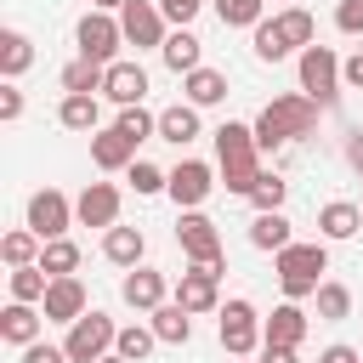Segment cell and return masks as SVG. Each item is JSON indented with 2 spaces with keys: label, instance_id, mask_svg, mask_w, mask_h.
Masks as SVG:
<instances>
[{
  "label": "cell",
  "instance_id": "obj_18",
  "mask_svg": "<svg viewBox=\"0 0 363 363\" xmlns=\"http://www.w3.org/2000/svg\"><path fill=\"white\" fill-rule=\"evenodd\" d=\"M301 340H306L301 301H284V306H272V318H261V346H295L301 352Z\"/></svg>",
  "mask_w": 363,
  "mask_h": 363
},
{
  "label": "cell",
  "instance_id": "obj_51",
  "mask_svg": "<svg viewBox=\"0 0 363 363\" xmlns=\"http://www.w3.org/2000/svg\"><path fill=\"white\" fill-rule=\"evenodd\" d=\"M233 363H261V357H233Z\"/></svg>",
  "mask_w": 363,
  "mask_h": 363
},
{
  "label": "cell",
  "instance_id": "obj_42",
  "mask_svg": "<svg viewBox=\"0 0 363 363\" xmlns=\"http://www.w3.org/2000/svg\"><path fill=\"white\" fill-rule=\"evenodd\" d=\"M23 119V91H17V79H6L0 85V125H17Z\"/></svg>",
  "mask_w": 363,
  "mask_h": 363
},
{
  "label": "cell",
  "instance_id": "obj_16",
  "mask_svg": "<svg viewBox=\"0 0 363 363\" xmlns=\"http://www.w3.org/2000/svg\"><path fill=\"white\" fill-rule=\"evenodd\" d=\"M40 312H45V323H79V318L91 312V295H85V284H79V278H51V289H45Z\"/></svg>",
  "mask_w": 363,
  "mask_h": 363
},
{
  "label": "cell",
  "instance_id": "obj_9",
  "mask_svg": "<svg viewBox=\"0 0 363 363\" xmlns=\"http://www.w3.org/2000/svg\"><path fill=\"white\" fill-rule=\"evenodd\" d=\"M74 45H79V57H91V62H119V45H125V28H119V17L113 11H85L79 23H74Z\"/></svg>",
  "mask_w": 363,
  "mask_h": 363
},
{
  "label": "cell",
  "instance_id": "obj_3",
  "mask_svg": "<svg viewBox=\"0 0 363 363\" xmlns=\"http://www.w3.org/2000/svg\"><path fill=\"white\" fill-rule=\"evenodd\" d=\"M272 272H278L284 301H312V295H318V284H323V272H329V244H323V238H318V244L295 238L289 250H278V255H272Z\"/></svg>",
  "mask_w": 363,
  "mask_h": 363
},
{
  "label": "cell",
  "instance_id": "obj_46",
  "mask_svg": "<svg viewBox=\"0 0 363 363\" xmlns=\"http://www.w3.org/2000/svg\"><path fill=\"white\" fill-rule=\"evenodd\" d=\"M318 363H363V352H357V346H346V340H335V346H323V352H318Z\"/></svg>",
  "mask_w": 363,
  "mask_h": 363
},
{
  "label": "cell",
  "instance_id": "obj_33",
  "mask_svg": "<svg viewBox=\"0 0 363 363\" xmlns=\"http://www.w3.org/2000/svg\"><path fill=\"white\" fill-rule=\"evenodd\" d=\"M221 28H261L267 23V0H210Z\"/></svg>",
  "mask_w": 363,
  "mask_h": 363
},
{
  "label": "cell",
  "instance_id": "obj_32",
  "mask_svg": "<svg viewBox=\"0 0 363 363\" xmlns=\"http://www.w3.org/2000/svg\"><path fill=\"white\" fill-rule=\"evenodd\" d=\"M312 306H318L323 323H340V318H352V289H346L340 278H323L318 295H312Z\"/></svg>",
  "mask_w": 363,
  "mask_h": 363
},
{
  "label": "cell",
  "instance_id": "obj_48",
  "mask_svg": "<svg viewBox=\"0 0 363 363\" xmlns=\"http://www.w3.org/2000/svg\"><path fill=\"white\" fill-rule=\"evenodd\" d=\"M261 363H301L295 346H261Z\"/></svg>",
  "mask_w": 363,
  "mask_h": 363
},
{
  "label": "cell",
  "instance_id": "obj_22",
  "mask_svg": "<svg viewBox=\"0 0 363 363\" xmlns=\"http://www.w3.org/2000/svg\"><path fill=\"white\" fill-rule=\"evenodd\" d=\"M199 136H204V125H199V108H193V102H170V108H159V142L187 147V142H199Z\"/></svg>",
  "mask_w": 363,
  "mask_h": 363
},
{
  "label": "cell",
  "instance_id": "obj_15",
  "mask_svg": "<svg viewBox=\"0 0 363 363\" xmlns=\"http://www.w3.org/2000/svg\"><path fill=\"white\" fill-rule=\"evenodd\" d=\"M102 96L119 102V108H142V96H147V68H142L136 57L108 62V74H102Z\"/></svg>",
  "mask_w": 363,
  "mask_h": 363
},
{
  "label": "cell",
  "instance_id": "obj_8",
  "mask_svg": "<svg viewBox=\"0 0 363 363\" xmlns=\"http://www.w3.org/2000/svg\"><path fill=\"white\" fill-rule=\"evenodd\" d=\"M221 272H227V261H210V267L187 261V272L176 278L170 301H176V306H187L193 318H204V312H221Z\"/></svg>",
  "mask_w": 363,
  "mask_h": 363
},
{
  "label": "cell",
  "instance_id": "obj_4",
  "mask_svg": "<svg viewBox=\"0 0 363 363\" xmlns=\"http://www.w3.org/2000/svg\"><path fill=\"white\" fill-rule=\"evenodd\" d=\"M295 79H301V91L329 113L335 102H340V91H346V79H340V57L329 51V45H306L301 57H295Z\"/></svg>",
  "mask_w": 363,
  "mask_h": 363
},
{
  "label": "cell",
  "instance_id": "obj_45",
  "mask_svg": "<svg viewBox=\"0 0 363 363\" xmlns=\"http://www.w3.org/2000/svg\"><path fill=\"white\" fill-rule=\"evenodd\" d=\"M340 153H346V164H352V170L363 176V125H352V130H346V142H340Z\"/></svg>",
  "mask_w": 363,
  "mask_h": 363
},
{
  "label": "cell",
  "instance_id": "obj_24",
  "mask_svg": "<svg viewBox=\"0 0 363 363\" xmlns=\"http://www.w3.org/2000/svg\"><path fill=\"white\" fill-rule=\"evenodd\" d=\"M182 102H193V108L227 102V74H221V68H193V74L182 79Z\"/></svg>",
  "mask_w": 363,
  "mask_h": 363
},
{
  "label": "cell",
  "instance_id": "obj_21",
  "mask_svg": "<svg viewBox=\"0 0 363 363\" xmlns=\"http://www.w3.org/2000/svg\"><path fill=\"white\" fill-rule=\"evenodd\" d=\"M159 57H164V68H170L176 79H187L193 68H204V40H199L193 28H170V40L159 45Z\"/></svg>",
  "mask_w": 363,
  "mask_h": 363
},
{
  "label": "cell",
  "instance_id": "obj_14",
  "mask_svg": "<svg viewBox=\"0 0 363 363\" xmlns=\"http://www.w3.org/2000/svg\"><path fill=\"white\" fill-rule=\"evenodd\" d=\"M119 295H125V306H136V312H159V306L170 301V278L142 261V267H130V272L119 278Z\"/></svg>",
  "mask_w": 363,
  "mask_h": 363
},
{
  "label": "cell",
  "instance_id": "obj_34",
  "mask_svg": "<svg viewBox=\"0 0 363 363\" xmlns=\"http://www.w3.org/2000/svg\"><path fill=\"white\" fill-rule=\"evenodd\" d=\"M153 346H159L153 323H119V340H113V352H119L125 363H142V357H147Z\"/></svg>",
  "mask_w": 363,
  "mask_h": 363
},
{
  "label": "cell",
  "instance_id": "obj_40",
  "mask_svg": "<svg viewBox=\"0 0 363 363\" xmlns=\"http://www.w3.org/2000/svg\"><path fill=\"white\" fill-rule=\"evenodd\" d=\"M284 199H289V182H284V176H272V170H267V176L255 182V193H250L255 216H267V210H284Z\"/></svg>",
  "mask_w": 363,
  "mask_h": 363
},
{
  "label": "cell",
  "instance_id": "obj_26",
  "mask_svg": "<svg viewBox=\"0 0 363 363\" xmlns=\"http://www.w3.org/2000/svg\"><path fill=\"white\" fill-rule=\"evenodd\" d=\"M250 244H255L261 255H278V250H289V244H295V233H289V216H284V210H267V216H255V221H250Z\"/></svg>",
  "mask_w": 363,
  "mask_h": 363
},
{
  "label": "cell",
  "instance_id": "obj_7",
  "mask_svg": "<svg viewBox=\"0 0 363 363\" xmlns=\"http://www.w3.org/2000/svg\"><path fill=\"white\" fill-rule=\"evenodd\" d=\"M23 227L40 233L45 244H51V238H68V227H74V199H68L62 187H34L28 204H23Z\"/></svg>",
  "mask_w": 363,
  "mask_h": 363
},
{
  "label": "cell",
  "instance_id": "obj_12",
  "mask_svg": "<svg viewBox=\"0 0 363 363\" xmlns=\"http://www.w3.org/2000/svg\"><path fill=\"white\" fill-rule=\"evenodd\" d=\"M221 182H216V170L204 164V159H182L176 170H170V199H176V210H204V199L216 193Z\"/></svg>",
  "mask_w": 363,
  "mask_h": 363
},
{
  "label": "cell",
  "instance_id": "obj_20",
  "mask_svg": "<svg viewBox=\"0 0 363 363\" xmlns=\"http://www.w3.org/2000/svg\"><path fill=\"white\" fill-rule=\"evenodd\" d=\"M357 227H363V204H352V199H329L318 210V238L323 244H346V238H357Z\"/></svg>",
  "mask_w": 363,
  "mask_h": 363
},
{
  "label": "cell",
  "instance_id": "obj_19",
  "mask_svg": "<svg viewBox=\"0 0 363 363\" xmlns=\"http://www.w3.org/2000/svg\"><path fill=\"white\" fill-rule=\"evenodd\" d=\"M91 164H96V170H130V164H136V142H130L119 125H102V130L91 136Z\"/></svg>",
  "mask_w": 363,
  "mask_h": 363
},
{
  "label": "cell",
  "instance_id": "obj_5",
  "mask_svg": "<svg viewBox=\"0 0 363 363\" xmlns=\"http://www.w3.org/2000/svg\"><path fill=\"white\" fill-rule=\"evenodd\" d=\"M216 335H221V352L227 357H255L261 352V312H255V301L233 295L216 312Z\"/></svg>",
  "mask_w": 363,
  "mask_h": 363
},
{
  "label": "cell",
  "instance_id": "obj_35",
  "mask_svg": "<svg viewBox=\"0 0 363 363\" xmlns=\"http://www.w3.org/2000/svg\"><path fill=\"white\" fill-rule=\"evenodd\" d=\"M40 267H45L51 278H74V272H79V244H74V238H51V244L40 250Z\"/></svg>",
  "mask_w": 363,
  "mask_h": 363
},
{
  "label": "cell",
  "instance_id": "obj_43",
  "mask_svg": "<svg viewBox=\"0 0 363 363\" xmlns=\"http://www.w3.org/2000/svg\"><path fill=\"white\" fill-rule=\"evenodd\" d=\"M335 28L340 34H363V0H340L335 6Z\"/></svg>",
  "mask_w": 363,
  "mask_h": 363
},
{
  "label": "cell",
  "instance_id": "obj_17",
  "mask_svg": "<svg viewBox=\"0 0 363 363\" xmlns=\"http://www.w3.org/2000/svg\"><path fill=\"white\" fill-rule=\"evenodd\" d=\"M40 335H45V312L28 306V301H6V312H0V340L23 352V346H34Z\"/></svg>",
  "mask_w": 363,
  "mask_h": 363
},
{
  "label": "cell",
  "instance_id": "obj_28",
  "mask_svg": "<svg viewBox=\"0 0 363 363\" xmlns=\"http://www.w3.org/2000/svg\"><path fill=\"white\" fill-rule=\"evenodd\" d=\"M34 68V40L23 28H0V74L6 79H23Z\"/></svg>",
  "mask_w": 363,
  "mask_h": 363
},
{
  "label": "cell",
  "instance_id": "obj_23",
  "mask_svg": "<svg viewBox=\"0 0 363 363\" xmlns=\"http://www.w3.org/2000/svg\"><path fill=\"white\" fill-rule=\"evenodd\" d=\"M142 255H147V238H142V227H108L102 233V261L108 267H142Z\"/></svg>",
  "mask_w": 363,
  "mask_h": 363
},
{
  "label": "cell",
  "instance_id": "obj_38",
  "mask_svg": "<svg viewBox=\"0 0 363 363\" xmlns=\"http://www.w3.org/2000/svg\"><path fill=\"white\" fill-rule=\"evenodd\" d=\"M125 182L136 187V199H153V193H164V187H170V170H159L153 159H136V164L125 170Z\"/></svg>",
  "mask_w": 363,
  "mask_h": 363
},
{
  "label": "cell",
  "instance_id": "obj_30",
  "mask_svg": "<svg viewBox=\"0 0 363 363\" xmlns=\"http://www.w3.org/2000/svg\"><path fill=\"white\" fill-rule=\"evenodd\" d=\"M40 250H45V238L40 233H28V227H11L6 238H0V261L17 272V267H40Z\"/></svg>",
  "mask_w": 363,
  "mask_h": 363
},
{
  "label": "cell",
  "instance_id": "obj_39",
  "mask_svg": "<svg viewBox=\"0 0 363 363\" xmlns=\"http://www.w3.org/2000/svg\"><path fill=\"white\" fill-rule=\"evenodd\" d=\"M113 125H119V130H125L136 147L159 136V113H147V108H119V119H113Z\"/></svg>",
  "mask_w": 363,
  "mask_h": 363
},
{
  "label": "cell",
  "instance_id": "obj_13",
  "mask_svg": "<svg viewBox=\"0 0 363 363\" xmlns=\"http://www.w3.org/2000/svg\"><path fill=\"white\" fill-rule=\"evenodd\" d=\"M119 204H125V199H119V187H113V182H85V187H79V199H74V221H79V227H102V233H108V227H119Z\"/></svg>",
  "mask_w": 363,
  "mask_h": 363
},
{
  "label": "cell",
  "instance_id": "obj_10",
  "mask_svg": "<svg viewBox=\"0 0 363 363\" xmlns=\"http://www.w3.org/2000/svg\"><path fill=\"white\" fill-rule=\"evenodd\" d=\"M176 244H182V255L199 261V267L221 261V233H216V221H210L204 210H176Z\"/></svg>",
  "mask_w": 363,
  "mask_h": 363
},
{
  "label": "cell",
  "instance_id": "obj_29",
  "mask_svg": "<svg viewBox=\"0 0 363 363\" xmlns=\"http://www.w3.org/2000/svg\"><path fill=\"white\" fill-rule=\"evenodd\" d=\"M272 23H278V34L289 40V51H295V57H301L306 45H318V23H312V11H306V6H284Z\"/></svg>",
  "mask_w": 363,
  "mask_h": 363
},
{
  "label": "cell",
  "instance_id": "obj_36",
  "mask_svg": "<svg viewBox=\"0 0 363 363\" xmlns=\"http://www.w3.org/2000/svg\"><path fill=\"white\" fill-rule=\"evenodd\" d=\"M45 289H51V272H45V267H17V272H11V301L40 306V301H45Z\"/></svg>",
  "mask_w": 363,
  "mask_h": 363
},
{
  "label": "cell",
  "instance_id": "obj_41",
  "mask_svg": "<svg viewBox=\"0 0 363 363\" xmlns=\"http://www.w3.org/2000/svg\"><path fill=\"white\" fill-rule=\"evenodd\" d=\"M159 11H164V23H170V28H187V23L204 11V0H159Z\"/></svg>",
  "mask_w": 363,
  "mask_h": 363
},
{
  "label": "cell",
  "instance_id": "obj_11",
  "mask_svg": "<svg viewBox=\"0 0 363 363\" xmlns=\"http://www.w3.org/2000/svg\"><path fill=\"white\" fill-rule=\"evenodd\" d=\"M119 28H125V45H136V51H159L170 40V23H164L159 0H130L119 11Z\"/></svg>",
  "mask_w": 363,
  "mask_h": 363
},
{
  "label": "cell",
  "instance_id": "obj_44",
  "mask_svg": "<svg viewBox=\"0 0 363 363\" xmlns=\"http://www.w3.org/2000/svg\"><path fill=\"white\" fill-rule=\"evenodd\" d=\"M23 363H68V352L51 340H34V346H23Z\"/></svg>",
  "mask_w": 363,
  "mask_h": 363
},
{
  "label": "cell",
  "instance_id": "obj_6",
  "mask_svg": "<svg viewBox=\"0 0 363 363\" xmlns=\"http://www.w3.org/2000/svg\"><path fill=\"white\" fill-rule=\"evenodd\" d=\"M113 340H119V323H113L102 306H91L79 323H68L62 352H68V363H102V357L113 352Z\"/></svg>",
  "mask_w": 363,
  "mask_h": 363
},
{
  "label": "cell",
  "instance_id": "obj_27",
  "mask_svg": "<svg viewBox=\"0 0 363 363\" xmlns=\"http://www.w3.org/2000/svg\"><path fill=\"white\" fill-rule=\"evenodd\" d=\"M147 323H153L159 346H187V340H193V312L176 306V301H164L159 312H147Z\"/></svg>",
  "mask_w": 363,
  "mask_h": 363
},
{
  "label": "cell",
  "instance_id": "obj_47",
  "mask_svg": "<svg viewBox=\"0 0 363 363\" xmlns=\"http://www.w3.org/2000/svg\"><path fill=\"white\" fill-rule=\"evenodd\" d=\"M340 79H346V91H363V51H352L340 62Z\"/></svg>",
  "mask_w": 363,
  "mask_h": 363
},
{
  "label": "cell",
  "instance_id": "obj_25",
  "mask_svg": "<svg viewBox=\"0 0 363 363\" xmlns=\"http://www.w3.org/2000/svg\"><path fill=\"white\" fill-rule=\"evenodd\" d=\"M57 125L62 130H79V136H96L102 130V102L96 96H62L57 102Z\"/></svg>",
  "mask_w": 363,
  "mask_h": 363
},
{
  "label": "cell",
  "instance_id": "obj_2",
  "mask_svg": "<svg viewBox=\"0 0 363 363\" xmlns=\"http://www.w3.org/2000/svg\"><path fill=\"white\" fill-rule=\"evenodd\" d=\"M318 119H323V108H318L306 91H284V96H272V102L250 119V130H255V142L272 153V147H284V142H306V136L318 130Z\"/></svg>",
  "mask_w": 363,
  "mask_h": 363
},
{
  "label": "cell",
  "instance_id": "obj_49",
  "mask_svg": "<svg viewBox=\"0 0 363 363\" xmlns=\"http://www.w3.org/2000/svg\"><path fill=\"white\" fill-rule=\"evenodd\" d=\"M125 6H130V0H91V11H113V17H119Z\"/></svg>",
  "mask_w": 363,
  "mask_h": 363
},
{
  "label": "cell",
  "instance_id": "obj_50",
  "mask_svg": "<svg viewBox=\"0 0 363 363\" xmlns=\"http://www.w3.org/2000/svg\"><path fill=\"white\" fill-rule=\"evenodd\" d=\"M102 363H125V357H119V352H108V357H102Z\"/></svg>",
  "mask_w": 363,
  "mask_h": 363
},
{
  "label": "cell",
  "instance_id": "obj_1",
  "mask_svg": "<svg viewBox=\"0 0 363 363\" xmlns=\"http://www.w3.org/2000/svg\"><path fill=\"white\" fill-rule=\"evenodd\" d=\"M210 136H216V176H221V187H227L233 199H250L255 182L267 176V170H261V142H255V130L238 125V119H221Z\"/></svg>",
  "mask_w": 363,
  "mask_h": 363
},
{
  "label": "cell",
  "instance_id": "obj_31",
  "mask_svg": "<svg viewBox=\"0 0 363 363\" xmlns=\"http://www.w3.org/2000/svg\"><path fill=\"white\" fill-rule=\"evenodd\" d=\"M102 62H91V57H74L68 68H62V96H102Z\"/></svg>",
  "mask_w": 363,
  "mask_h": 363
},
{
  "label": "cell",
  "instance_id": "obj_37",
  "mask_svg": "<svg viewBox=\"0 0 363 363\" xmlns=\"http://www.w3.org/2000/svg\"><path fill=\"white\" fill-rule=\"evenodd\" d=\"M250 51H255L261 62H284V57H289V40H284V34H278V23L267 17L261 28H250Z\"/></svg>",
  "mask_w": 363,
  "mask_h": 363
}]
</instances>
